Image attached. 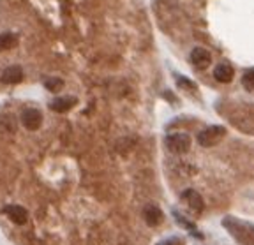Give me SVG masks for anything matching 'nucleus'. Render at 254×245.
Masks as SVG:
<instances>
[{
    "label": "nucleus",
    "instance_id": "nucleus-8",
    "mask_svg": "<svg viewBox=\"0 0 254 245\" xmlns=\"http://www.w3.org/2000/svg\"><path fill=\"white\" fill-rule=\"evenodd\" d=\"M76 104H78V99L72 97V95H67V97H57L55 101L50 103V110L55 111V113H65V111L72 110Z\"/></svg>",
    "mask_w": 254,
    "mask_h": 245
},
{
    "label": "nucleus",
    "instance_id": "nucleus-2",
    "mask_svg": "<svg viewBox=\"0 0 254 245\" xmlns=\"http://www.w3.org/2000/svg\"><path fill=\"white\" fill-rule=\"evenodd\" d=\"M190 145H192V139L187 132H173L166 138V146L168 150L175 155H184L190 150Z\"/></svg>",
    "mask_w": 254,
    "mask_h": 245
},
{
    "label": "nucleus",
    "instance_id": "nucleus-16",
    "mask_svg": "<svg viewBox=\"0 0 254 245\" xmlns=\"http://www.w3.org/2000/svg\"><path fill=\"white\" fill-rule=\"evenodd\" d=\"M157 245H182V240L180 238H168V240L159 242Z\"/></svg>",
    "mask_w": 254,
    "mask_h": 245
},
{
    "label": "nucleus",
    "instance_id": "nucleus-14",
    "mask_svg": "<svg viewBox=\"0 0 254 245\" xmlns=\"http://www.w3.org/2000/svg\"><path fill=\"white\" fill-rule=\"evenodd\" d=\"M173 215H175V219H177V222H179L180 226H184L186 230H189L192 235H196V228H194V224H192V222H189L187 219H184L182 215L179 214V212H173Z\"/></svg>",
    "mask_w": 254,
    "mask_h": 245
},
{
    "label": "nucleus",
    "instance_id": "nucleus-1",
    "mask_svg": "<svg viewBox=\"0 0 254 245\" xmlns=\"http://www.w3.org/2000/svg\"><path fill=\"white\" fill-rule=\"evenodd\" d=\"M224 136H226V127L210 125V127H206V129L199 130L198 136H196V141L201 146H205V148H210V146L219 145Z\"/></svg>",
    "mask_w": 254,
    "mask_h": 245
},
{
    "label": "nucleus",
    "instance_id": "nucleus-13",
    "mask_svg": "<svg viewBox=\"0 0 254 245\" xmlns=\"http://www.w3.org/2000/svg\"><path fill=\"white\" fill-rule=\"evenodd\" d=\"M242 85L246 90L254 92V69H249V71L242 76Z\"/></svg>",
    "mask_w": 254,
    "mask_h": 245
},
{
    "label": "nucleus",
    "instance_id": "nucleus-9",
    "mask_svg": "<svg viewBox=\"0 0 254 245\" xmlns=\"http://www.w3.org/2000/svg\"><path fill=\"white\" fill-rule=\"evenodd\" d=\"M0 79L7 85L21 83V81H23V69H21L20 65H11V67H7L4 72H2Z\"/></svg>",
    "mask_w": 254,
    "mask_h": 245
},
{
    "label": "nucleus",
    "instance_id": "nucleus-3",
    "mask_svg": "<svg viewBox=\"0 0 254 245\" xmlns=\"http://www.w3.org/2000/svg\"><path fill=\"white\" fill-rule=\"evenodd\" d=\"M21 125L27 130H37L43 125V113H41L37 108H27V110L21 111Z\"/></svg>",
    "mask_w": 254,
    "mask_h": 245
},
{
    "label": "nucleus",
    "instance_id": "nucleus-12",
    "mask_svg": "<svg viewBox=\"0 0 254 245\" xmlns=\"http://www.w3.org/2000/svg\"><path fill=\"white\" fill-rule=\"evenodd\" d=\"M44 87H46L48 92H53V94H59L60 90H62L64 87H65V83H64L62 78H48L46 81H44Z\"/></svg>",
    "mask_w": 254,
    "mask_h": 245
},
{
    "label": "nucleus",
    "instance_id": "nucleus-5",
    "mask_svg": "<svg viewBox=\"0 0 254 245\" xmlns=\"http://www.w3.org/2000/svg\"><path fill=\"white\" fill-rule=\"evenodd\" d=\"M190 62H192V65H194L196 69H199V71H205V69L210 67L212 53L208 52V50H205V48L198 46V48H194V50L190 52Z\"/></svg>",
    "mask_w": 254,
    "mask_h": 245
},
{
    "label": "nucleus",
    "instance_id": "nucleus-4",
    "mask_svg": "<svg viewBox=\"0 0 254 245\" xmlns=\"http://www.w3.org/2000/svg\"><path fill=\"white\" fill-rule=\"evenodd\" d=\"M182 199L190 212H194V214H203V210H205V201H203L201 194H199L198 190L186 189L182 192Z\"/></svg>",
    "mask_w": 254,
    "mask_h": 245
},
{
    "label": "nucleus",
    "instance_id": "nucleus-15",
    "mask_svg": "<svg viewBox=\"0 0 254 245\" xmlns=\"http://www.w3.org/2000/svg\"><path fill=\"white\" fill-rule=\"evenodd\" d=\"M179 87H184L186 90H194V83L192 81H189L187 78H179Z\"/></svg>",
    "mask_w": 254,
    "mask_h": 245
},
{
    "label": "nucleus",
    "instance_id": "nucleus-7",
    "mask_svg": "<svg viewBox=\"0 0 254 245\" xmlns=\"http://www.w3.org/2000/svg\"><path fill=\"white\" fill-rule=\"evenodd\" d=\"M143 219L150 228H157L164 221V214L157 205H147L143 208Z\"/></svg>",
    "mask_w": 254,
    "mask_h": 245
},
{
    "label": "nucleus",
    "instance_id": "nucleus-10",
    "mask_svg": "<svg viewBox=\"0 0 254 245\" xmlns=\"http://www.w3.org/2000/svg\"><path fill=\"white\" fill-rule=\"evenodd\" d=\"M235 76V71L230 63H219L214 71V78L217 79L219 83H230Z\"/></svg>",
    "mask_w": 254,
    "mask_h": 245
},
{
    "label": "nucleus",
    "instance_id": "nucleus-6",
    "mask_svg": "<svg viewBox=\"0 0 254 245\" xmlns=\"http://www.w3.org/2000/svg\"><path fill=\"white\" fill-rule=\"evenodd\" d=\"M4 212H5V215H7L9 221L14 222V224H18V226L27 224L28 212H27V208H23L21 205H9V206H5Z\"/></svg>",
    "mask_w": 254,
    "mask_h": 245
},
{
    "label": "nucleus",
    "instance_id": "nucleus-11",
    "mask_svg": "<svg viewBox=\"0 0 254 245\" xmlns=\"http://www.w3.org/2000/svg\"><path fill=\"white\" fill-rule=\"evenodd\" d=\"M18 44V36L11 34V32H5V34H0V53L9 52L12 48H16Z\"/></svg>",
    "mask_w": 254,
    "mask_h": 245
}]
</instances>
